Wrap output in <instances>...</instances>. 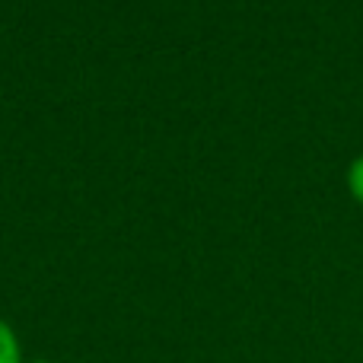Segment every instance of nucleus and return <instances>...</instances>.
<instances>
[{
	"instance_id": "1",
	"label": "nucleus",
	"mask_w": 363,
	"mask_h": 363,
	"mask_svg": "<svg viewBox=\"0 0 363 363\" xmlns=\"http://www.w3.org/2000/svg\"><path fill=\"white\" fill-rule=\"evenodd\" d=\"M0 363H19V345L6 322H0Z\"/></svg>"
},
{
	"instance_id": "3",
	"label": "nucleus",
	"mask_w": 363,
	"mask_h": 363,
	"mask_svg": "<svg viewBox=\"0 0 363 363\" xmlns=\"http://www.w3.org/2000/svg\"><path fill=\"white\" fill-rule=\"evenodd\" d=\"M35 363H48V360H35Z\"/></svg>"
},
{
	"instance_id": "2",
	"label": "nucleus",
	"mask_w": 363,
	"mask_h": 363,
	"mask_svg": "<svg viewBox=\"0 0 363 363\" xmlns=\"http://www.w3.org/2000/svg\"><path fill=\"white\" fill-rule=\"evenodd\" d=\"M347 188H351L354 201L363 204V153L351 163V169H347Z\"/></svg>"
}]
</instances>
